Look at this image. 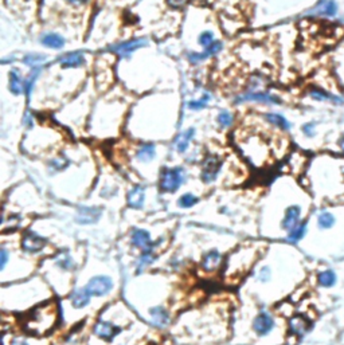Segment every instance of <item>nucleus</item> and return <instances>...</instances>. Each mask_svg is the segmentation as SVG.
I'll return each mask as SVG.
<instances>
[{"mask_svg":"<svg viewBox=\"0 0 344 345\" xmlns=\"http://www.w3.org/2000/svg\"><path fill=\"white\" fill-rule=\"evenodd\" d=\"M303 132H304L307 136H309V137H312L315 133L314 124H305L304 126H303Z\"/></svg>","mask_w":344,"mask_h":345,"instance_id":"nucleus-45","label":"nucleus"},{"mask_svg":"<svg viewBox=\"0 0 344 345\" xmlns=\"http://www.w3.org/2000/svg\"><path fill=\"white\" fill-rule=\"evenodd\" d=\"M307 229H308V226H307V223H305V222L304 223L297 225L293 230L289 231L287 239L291 242V243H297L299 240H301V239L304 238L305 232H307Z\"/></svg>","mask_w":344,"mask_h":345,"instance_id":"nucleus-29","label":"nucleus"},{"mask_svg":"<svg viewBox=\"0 0 344 345\" xmlns=\"http://www.w3.org/2000/svg\"><path fill=\"white\" fill-rule=\"evenodd\" d=\"M131 243L135 247L142 248V250H148V248L156 247V243L151 238L150 232L143 230V229H136V230L132 231V234H131Z\"/></svg>","mask_w":344,"mask_h":345,"instance_id":"nucleus-11","label":"nucleus"},{"mask_svg":"<svg viewBox=\"0 0 344 345\" xmlns=\"http://www.w3.org/2000/svg\"><path fill=\"white\" fill-rule=\"evenodd\" d=\"M318 281L324 288H331V286H334V283L336 282V275L331 270H326V271H322L318 275Z\"/></svg>","mask_w":344,"mask_h":345,"instance_id":"nucleus-32","label":"nucleus"},{"mask_svg":"<svg viewBox=\"0 0 344 345\" xmlns=\"http://www.w3.org/2000/svg\"><path fill=\"white\" fill-rule=\"evenodd\" d=\"M195 136V129L188 128L184 132H181L179 136L175 140V148L179 153H184L187 149H188V145H190L191 140L194 138Z\"/></svg>","mask_w":344,"mask_h":345,"instance_id":"nucleus-25","label":"nucleus"},{"mask_svg":"<svg viewBox=\"0 0 344 345\" xmlns=\"http://www.w3.org/2000/svg\"><path fill=\"white\" fill-rule=\"evenodd\" d=\"M221 50H222V42L221 40H215V43L211 44L210 47H207V49H203L202 53H196V51H194V53L188 54L187 58H188V62L200 63L203 62V61L208 59V58L216 55V54L219 53Z\"/></svg>","mask_w":344,"mask_h":345,"instance_id":"nucleus-13","label":"nucleus"},{"mask_svg":"<svg viewBox=\"0 0 344 345\" xmlns=\"http://www.w3.org/2000/svg\"><path fill=\"white\" fill-rule=\"evenodd\" d=\"M265 118H266V121L269 124L283 129V130H288V129L291 128V124L288 122V119L284 115H277V113H268V115H265Z\"/></svg>","mask_w":344,"mask_h":345,"instance_id":"nucleus-28","label":"nucleus"},{"mask_svg":"<svg viewBox=\"0 0 344 345\" xmlns=\"http://www.w3.org/2000/svg\"><path fill=\"white\" fill-rule=\"evenodd\" d=\"M23 121H24V124L27 125V128H32V126H34V118H32V115H31L30 113H26Z\"/></svg>","mask_w":344,"mask_h":345,"instance_id":"nucleus-46","label":"nucleus"},{"mask_svg":"<svg viewBox=\"0 0 344 345\" xmlns=\"http://www.w3.org/2000/svg\"><path fill=\"white\" fill-rule=\"evenodd\" d=\"M63 1H66L67 4L71 5V7H82L88 3L89 0H63Z\"/></svg>","mask_w":344,"mask_h":345,"instance_id":"nucleus-44","label":"nucleus"},{"mask_svg":"<svg viewBox=\"0 0 344 345\" xmlns=\"http://www.w3.org/2000/svg\"><path fill=\"white\" fill-rule=\"evenodd\" d=\"M67 165H69V160L65 156H59V157H54V159L50 160L49 169L50 172H61L66 168Z\"/></svg>","mask_w":344,"mask_h":345,"instance_id":"nucleus-33","label":"nucleus"},{"mask_svg":"<svg viewBox=\"0 0 344 345\" xmlns=\"http://www.w3.org/2000/svg\"><path fill=\"white\" fill-rule=\"evenodd\" d=\"M46 239L32 231L26 232L20 239V248L27 254H38L46 247Z\"/></svg>","mask_w":344,"mask_h":345,"instance_id":"nucleus-6","label":"nucleus"},{"mask_svg":"<svg viewBox=\"0 0 344 345\" xmlns=\"http://www.w3.org/2000/svg\"><path fill=\"white\" fill-rule=\"evenodd\" d=\"M339 145H340V149H342V151H343V153H344V137L340 138Z\"/></svg>","mask_w":344,"mask_h":345,"instance_id":"nucleus-47","label":"nucleus"},{"mask_svg":"<svg viewBox=\"0 0 344 345\" xmlns=\"http://www.w3.org/2000/svg\"><path fill=\"white\" fill-rule=\"evenodd\" d=\"M58 63H59L62 67L74 69V67H80L84 65L85 58L84 55H82V53L74 51V53H67L65 54V55H62V57L58 59Z\"/></svg>","mask_w":344,"mask_h":345,"instance_id":"nucleus-19","label":"nucleus"},{"mask_svg":"<svg viewBox=\"0 0 344 345\" xmlns=\"http://www.w3.org/2000/svg\"><path fill=\"white\" fill-rule=\"evenodd\" d=\"M274 328V319L273 316L268 312H261L257 316L254 321H253V331L256 332V335L264 337L268 336Z\"/></svg>","mask_w":344,"mask_h":345,"instance_id":"nucleus-9","label":"nucleus"},{"mask_svg":"<svg viewBox=\"0 0 344 345\" xmlns=\"http://www.w3.org/2000/svg\"><path fill=\"white\" fill-rule=\"evenodd\" d=\"M146 202V191L142 186H135L127 195V203L133 210H140Z\"/></svg>","mask_w":344,"mask_h":345,"instance_id":"nucleus-16","label":"nucleus"},{"mask_svg":"<svg viewBox=\"0 0 344 345\" xmlns=\"http://www.w3.org/2000/svg\"><path fill=\"white\" fill-rule=\"evenodd\" d=\"M309 329V321L305 319L304 316H293L289 320V331L292 335H295L297 337H303L305 333L308 332Z\"/></svg>","mask_w":344,"mask_h":345,"instance_id":"nucleus-18","label":"nucleus"},{"mask_svg":"<svg viewBox=\"0 0 344 345\" xmlns=\"http://www.w3.org/2000/svg\"><path fill=\"white\" fill-rule=\"evenodd\" d=\"M188 0H167V3L171 5L172 8H181L183 5L187 4Z\"/></svg>","mask_w":344,"mask_h":345,"instance_id":"nucleus-43","label":"nucleus"},{"mask_svg":"<svg viewBox=\"0 0 344 345\" xmlns=\"http://www.w3.org/2000/svg\"><path fill=\"white\" fill-rule=\"evenodd\" d=\"M216 121H218V124L221 125L222 128H229V126H231L234 122V115L230 113V112L227 111H222L219 115H218V117H216Z\"/></svg>","mask_w":344,"mask_h":345,"instance_id":"nucleus-37","label":"nucleus"},{"mask_svg":"<svg viewBox=\"0 0 344 345\" xmlns=\"http://www.w3.org/2000/svg\"><path fill=\"white\" fill-rule=\"evenodd\" d=\"M44 61H46V55L39 53H30L24 55V58H23V63L26 66L32 67V69L34 67H39L40 63H43Z\"/></svg>","mask_w":344,"mask_h":345,"instance_id":"nucleus-30","label":"nucleus"},{"mask_svg":"<svg viewBox=\"0 0 344 345\" xmlns=\"http://www.w3.org/2000/svg\"><path fill=\"white\" fill-rule=\"evenodd\" d=\"M88 292L94 297L108 296L113 289V281L106 275H96L89 279L88 285L85 286Z\"/></svg>","mask_w":344,"mask_h":345,"instance_id":"nucleus-5","label":"nucleus"},{"mask_svg":"<svg viewBox=\"0 0 344 345\" xmlns=\"http://www.w3.org/2000/svg\"><path fill=\"white\" fill-rule=\"evenodd\" d=\"M222 168V160L216 155H208L202 165V172H200V177H202L203 183L210 184V183L215 182L216 177L221 172Z\"/></svg>","mask_w":344,"mask_h":345,"instance_id":"nucleus-4","label":"nucleus"},{"mask_svg":"<svg viewBox=\"0 0 344 345\" xmlns=\"http://www.w3.org/2000/svg\"><path fill=\"white\" fill-rule=\"evenodd\" d=\"M92 294L88 292L86 288L75 289L74 292L70 294V304L74 309H84L90 304Z\"/></svg>","mask_w":344,"mask_h":345,"instance_id":"nucleus-17","label":"nucleus"},{"mask_svg":"<svg viewBox=\"0 0 344 345\" xmlns=\"http://www.w3.org/2000/svg\"><path fill=\"white\" fill-rule=\"evenodd\" d=\"M300 217H301V210L299 206H291V207L287 208L285 211V217H284L283 222H281V227L284 230L291 231L293 230L297 225H300Z\"/></svg>","mask_w":344,"mask_h":345,"instance_id":"nucleus-14","label":"nucleus"},{"mask_svg":"<svg viewBox=\"0 0 344 345\" xmlns=\"http://www.w3.org/2000/svg\"><path fill=\"white\" fill-rule=\"evenodd\" d=\"M222 265V254L218 250H210L208 252L204 254V257L202 259V269L207 273H212L218 270V267Z\"/></svg>","mask_w":344,"mask_h":345,"instance_id":"nucleus-15","label":"nucleus"},{"mask_svg":"<svg viewBox=\"0 0 344 345\" xmlns=\"http://www.w3.org/2000/svg\"><path fill=\"white\" fill-rule=\"evenodd\" d=\"M152 324L158 328H164L170 321V314L163 306H154L150 309Z\"/></svg>","mask_w":344,"mask_h":345,"instance_id":"nucleus-22","label":"nucleus"},{"mask_svg":"<svg viewBox=\"0 0 344 345\" xmlns=\"http://www.w3.org/2000/svg\"><path fill=\"white\" fill-rule=\"evenodd\" d=\"M254 251L252 248H239L229 258L227 263V274L231 277H241L250 269L253 265Z\"/></svg>","mask_w":344,"mask_h":345,"instance_id":"nucleus-2","label":"nucleus"},{"mask_svg":"<svg viewBox=\"0 0 344 345\" xmlns=\"http://www.w3.org/2000/svg\"><path fill=\"white\" fill-rule=\"evenodd\" d=\"M235 104H243V102H260V104H268V105H274L280 102V98H277L274 94L266 93V92H247V93L239 94L234 100Z\"/></svg>","mask_w":344,"mask_h":345,"instance_id":"nucleus-8","label":"nucleus"},{"mask_svg":"<svg viewBox=\"0 0 344 345\" xmlns=\"http://www.w3.org/2000/svg\"><path fill=\"white\" fill-rule=\"evenodd\" d=\"M196 203H198V198L192 194L181 195L179 200H177V204H179L180 208H191L194 207Z\"/></svg>","mask_w":344,"mask_h":345,"instance_id":"nucleus-36","label":"nucleus"},{"mask_svg":"<svg viewBox=\"0 0 344 345\" xmlns=\"http://www.w3.org/2000/svg\"><path fill=\"white\" fill-rule=\"evenodd\" d=\"M208 101H210V94H204L200 100H196V101H190L187 104V107L191 111H200L203 108L207 107Z\"/></svg>","mask_w":344,"mask_h":345,"instance_id":"nucleus-39","label":"nucleus"},{"mask_svg":"<svg viewBox=\"0 0 344 345\" xmlns=\"http://www.w3.org/2000/svg\"><path fill=\"white\" fill-rule=\"evenodd\" d=\"M214 43H215V36H214L212 31H203L199 35V44L202 46L203 49H207Z\"/></svg>","mask_w":344,"mask_h":345,"instance_id":"nucleus-38","label":"nucleus"},{"mask_svg":"<svg viewBox=\"0 0 344 345\" xmlns=\"http://www.w3.org/2000/svg\"><path fill=\"white\" fill-rule=\"evenodd\" d=\"M59 312L57 302L53 300L40 302L24 316L22 325L28 335L35 337H46L58 325Z\"/></svg>","mask_w":344,"mask_h":345,"instance_id":"nucleus-1","label":"nucleus"},{"mask_svg":"<svg viewBox=\"0 0 344 345\" xmlns=\"http://www.w3.org/2000/svg\"><path fill=\"white\" fill-rule=\"evenodd\" d=\"M156 259V254H155V247L148 248V250H143L140 257L137 259L136 262V273L140 274L143 273L144 270L148 267L150 265H152Z\"/></svg>","mask_w":344,"mask_h":345,"instance_id":"nucleus-23","label":"nucleus"},{"mask_svg":"<svg viewBox=\"0 0 344 345\" xmlns=\"http://www.w3.org/2000/svg\"><path fill=\"white\" fill-rule=\"evenodd\" d=\"M185 182V171L181 167L164 169L160 176V190L163 192H176Z\"/></svg>","mask_w":344,"mask_h":345,"instance_id":"nucleus-3","label":"nucleus"},{"mask_svg":"<svg viewBox=\"0 0 344 345\" xmlns=\"http://www.w3.org/2000/svg\"><path fill=\"white\" fill-rule=\"evenodd\" d=\"M11 259V254H9V250L5 246H1L0 248V271L3 273L5 271V267H7V263Z\"/></svg>","mask_w":344,"mask_h":345,"instance_id":"nucleus-40","label":"nucleus"},{"mask_svg":"<svg viewBox=\"0 0 344 345\" xmlns=\"http://www.w3.org/2000/svg\"><path fill=\"white\" fill-rule=\"evenodd\" d=\"M156 157V146L154 144H143L136 151V160L140 163H151Z\"/></svg>","mask_w":344,"mask_h":345,"instance_id":"nucleus-26","label":"nucleus"},{"mask_svg":"<svg viewBox=\"0 0 344 345\" xmlns=\"http://www.w3.org/2000/svg\"><path fill=\"white\" fill-rule=\"evenodd\" d=\"M318 222H319V227H320V229L327 230V229H331V227L335 225V217L330 213H322L320 215H319Z\"/></svg>","mask_w":344,"mask_h":345,"instance_id":"nucleus-35","label":"nucleus"},{"mask_svg":"<svg viewBox=\"0 0 344 345\" xmlns=\"http://www.w3.org/2000/svg\"><path fill=\"white\" fill-rule=\"evenodd\" d=\"M309 96L312 98H315V100H318V101H334V102H343V100L339 97H335V96H332V94H328L326 93V92H323V90H319V89H314V90H311L309 92Z\"/></svg>","mask_w":344,"mask_h":345,"instance_id":"nucleus-34","label":"nucleus"},{"mask_svg":"<svg viewBox=\"0 0 344 345\" xmlns=\"http://www.w3.org/2000/svg\"><path fill=\"white\" fill-rule=\"evenodd\" d=\"M101 214L100 207H80L77 211L75 222L80 225H93L101 218Z\"/></svg>","mask_w":344,"mask_h":345,"instance_id":"nucleus-10","label":"nucleus"},{"mask_svg":"<svg viewBox=\"0 0 344 345\" xmlns=\"http://www.w3.org/2000/svg\"><path fill=\"white\" fill-rule=\"evenodd\" d=\"M9 345H32L30 341L24 337H13L9 340Z\"/></svg>","mask_w":344,"mask_h":345,"instance_id":"nucleus-42","label":"nucleus"},{"mask_svg":"<svg viewBox=\"0 0 344 345\" xmlns=\"http://www.w3.org/2000/svg\"><path fill=\"white\" fill-rule=\"evenodd\" d=\"M40 71H42V67H34L32 70H31L30 76H28V78H27L26 81V96L27 98L30 100L31 98V94H32V89H34V85H35L36 80H38V77H39Z\"/></svg>","mask_w":344,"mask_h":345,"instance_id":"nucleus-31","label":"nucleus"},{"mask_svg":"<svg viewBox=\"0 0 344 345\" xmlns=\"http://www.w3.org/2000/svg\"><path fill=\"white\" fill-rule=\"evenodd\" d=\"M40 43L44 47H49L53 50H59L65 46V38L61 36L57 32H47L40 36Z\"/></svg>","mask_w":344,"mask_h":345,"instance_id":"nucleus-21","label":"nucleus"},{"mask_svg":"<svg viewBox=\"0 0 344 345\" xmlns=\"http://www.w3.org/2000/svg\"><path fill=\"white\" fill-rule=\"evenodd\" d=\"M311 13L324 15V16H334L336 13V4L332 0H323L311 11Z\"/></svg>","mask_w":344,"mask_h":345,"instance_id":"nucleus-27","label":"nucleus"},{"mask_svg":"<svg viewBox=\"0 0 344 345\" xmlns=\"http://www.w3.org/2000/svg\"><path fill=\"white\" fill-rule=\"evenodd\" d=\"M93 332L102 340H112L116 336V333L119 332V328L116 327L115 324H112L111 321L100 320V321L94 324Z\"/></svg>","mask_w":344,"mask_h":345,"instance_id":"nucleus-12","label":"nucleus"},{"mask_svg":"<svg viewBox=\"0 0 344 345\" xmlns=\"http://www.w3.org/2000/svg\"><path fill=\"white\" fill-rule=\"evenodd\" d=\"M147 46H148V40H147L146 38H136V39L125 40V42L115 44V46H112L109 50L117 54L119 57L128 58L129 55L135 53L136 50L147 47Z\"/></svg>","mask_w":344,"mask_h":345,"instance_id":"nucleus-7","label":"nucleus"},{"mask_svg":"<svg viewBox=\"0 0 344 345\" xmlns=\"http://www.w3.org/2000/svg\"><path fill=\"white\" fill-rule=\"evenodd\" d=\"M257 279L260 281L261 283H265L268 282L270 279V267L269 266H262L260 269V271H258V274H257Z\"/></svg>","mask_w":344,"mask_h":345,"instance_id":"nucleus-41","label":"nucleus"},{"mask_svg":"<svg viewBox=\"0 0 344 345\" xmlns=\"http://www.w3.org/2000/svg\"><path fill=\"white\" fill-rule=\"evenodd\" d=\"M54 263H55V266L59 267L62 271H70V270H73L75 267L74 259H73V257L69 254V251H65V250H63V251H59L57 255L54 257Z\"/></svg>","mask_w":344,"mask_h":345,"instance_id":"nucleus-24","label":"nucleus"},{"mask_svg":"<svg viewBox=\"0 0 344 345\" xmlns=\"http://www.w3.org/2000/svg\"><path fill=\"white\" fill-rule=\"evenodd\" d=\"M8 89L13 96H20L26 92V82H23V78L20 77L18 70L9 71Z\"/></svg>","mask_w":344,"mask_h":345,"instance_id":"nucleus-20","label":"nucleus"}]
</instances>
